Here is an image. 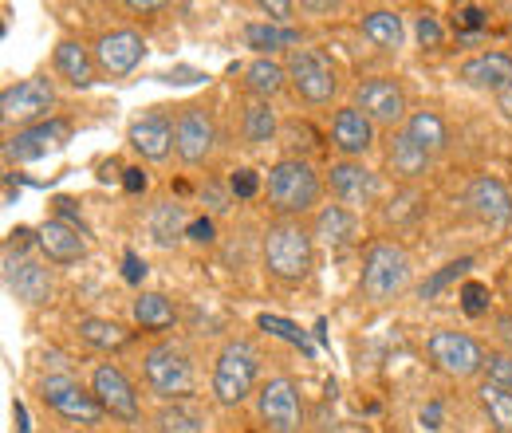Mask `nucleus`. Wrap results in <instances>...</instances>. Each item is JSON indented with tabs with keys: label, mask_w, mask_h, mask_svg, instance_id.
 <instances>
[{
	"label": "nucleus",
	"mask_w": 512,
	"mask_h": 433,
	"mask_svg": "<svg viewBox=\"0 0 512 433\" xmlns=\"http://www.w3.org/2000/svg\"><path fill=\"white\" fill-rule=\"evenodd\" d=\"M264 268L284 280V284H300L312 272V237L300 221H280L264 233Z\"/></svg>",
	"instance_id": "f257e3e1"
},
{
	"label": "nucleus",
	"mask_w": 512,
	"mask_h": 433,
	"mask_svg": "<svg viewBox=\"0 0 512 433\" xmlns=\"http://www.w3.org/2000/svg\"><path fill=\"white\" fill-rule=\"evenodd\" d=\"M256 374H260V355L253 351V343H245V339L225 343L217 355V367H213V398L221 406H241L253 394Z\"/></svg>",
	"instance_id": "f03ea898"
},
{
	"label": "nucleus",
	"mask_w": 512,
	"mask_h": 433,
	"mask_svg": "<svg viewBox=\"0 0 512 433\" xmlns=\"http://www.w3.org/2000/svg\"><path fill=\"white\" fill-rule=\"evenodd\" d=\"M410 284V256L390 241H375L363 252V296L371 304L394 300Z\"/></svg>",
	"instance_id": "7ed1b4c3"
},
{
	"label": "nucleus",
	"mask_w": 512,
	"mask_h": 433,
	"mask_svg": "<svg viewBox=\"0 0 512 433\" xmlns=\"http://www.w3.org/2000/svg\"><path fill=\"white\" fill-rule=\"evenodd\" d=\"M268 201L280 213H308L320 201V178L308 162L284 158L268 170Z\"/></svg>",
	"instance_id": "20e7f679"
},
{
	"label": "nucleus",
	"mask_w": 512,
	"mask_h": 433,
	"mask_svg": "<svg viewBox=\"0 0 512 433\" xmlns=\"http://www.w3.org/2000/svg\"><path fill=\"white\" fill-rule=\"evenodd\" d=\"M288 83L296 87V95L312 107L331 103L335 91H339V75H335V63L323 56L320 48H296L288 56Z\"/></svg>",
	"instance_id": "39448f33"
},
{
	"label": "nucleus",
	"mask_w": 512,
	"mask_h": 433,
	"mask_svg": "<svg viewBox=\"0 0 512 433\" xmlns=\"http://www.w3.org/2000/svg\"><path fill=\"white\" fill-rule=\"evenodd\" d=\"M256 414L268 426V433H300L304 426V406H300V390L292 378L276 374L260 386L256 394Z\"/></svg>",
	"instance_id": "423d86ee"
},
{
	"label": "nucleus",
	"mask_w": 512,
	"mask_h": 433,
	"mask_svg": "<svg viewBox=\"0 0 512 433\" xmlns=\"http://www.w3.org/2000/svg\"><path fill=\"white\" fill-rule=\"evenodd\" d=\"M142 374H146V382H150V390H154L158 398H182V394L193 390L190 359H186L182 347H174V343L150 347L146 359H142Z\"/></svg>",
	"instance_id": "0eeeda50"
},
{
	"label": "nucleus",
	"mask_w": 512,
	"mask_h": 433,
	"mask_svg": "<svg viewBox=\"0 0 512 433\" xmlns=\"http://www.w3.org/2000/svg\"><path fill=\"white\" fill-rule=\"evenodd\" d=\"M40 398L60 414L67 422H79V426H99L103 422V406H99V398L95 394H87L75 378H67V374H48L44 382H40Z\"/></svg>",
	"instance_id": "6e6552de"
},
{
	"label": "nucleus",
	"mask_w": 512,
	"mask_h": 433,
	"mask_svg": "<svg viewBox=\"0 0 512 433\" xmlns=\"http://www.w3.org/2000/svg\"><path fill=\"white\" fill-rule=\"evenodd\" d=\"M430 359L453 378H469V374L485 371V351L477 339L461 335V331H434L430 335Z\"/></svg>",
	"instance_id": "1a4fd4ad"
},
{
	"label": "nucleus",
	"mask_w": 512,
	"mask_h": 433,
	"mask_svg": "<svg viewBox=\"0 0 512 433\" xmlns=\"http://www.w3.org/2000/svg\"><path fill=\"white\" fill-rule=\"evenodd\" d=\"M91 394L99 398V406L111 414V418H119V422H138L142 418V410H138V394H134V386H130V378L115 363H99L95 374H91Z\"/></svg>",
	"instance_id": "9d476101"
},
{
	"label": "nucleus",
	"mask_w": 512,
	"mask_h": 433,
	"mask_svg": "<svg viewBox=\"0 0 512 433\" xmlns=\"http://www.w3.org/2000/svg\"><path fill=\"white\" fill-rule=\"evenodd\" d=\"M355 107L371 119V123L383 126H398L402 115H406V91L386 79V75H375V79H363L359 91H355Z\"/></svg>",
	"instance_id": "9b49d317"
},
{
	"label": "nucleus",
	"mask_w": 512,
	"mask_h": 433,
	"mask_svg": "<svg viewBox=\"0 0 512 433\" xmlns=\"http://www.w3.org/2000/svg\"><path fill=\"white\" fill-rule=\"evenodd\" d=\"M213 142H217V126L209 119V111L186 107V111L178 115V123H174V150L182 154V162H186V166L205 162L209 150H213Z\"/></svg>",
	"instance_id": "f8f14e48"
},
{
	"label": "nucleus",
	"mask_w": 512,
	"mask_h": 433,
	"mask_svg": "<svg viewBox=\"0 0 512 433\" xmlns=\"http://www.w3.org/2000/svg\"><path fill=\"white\" fill-rule=\"evenodd\" d=\"M146 56V44H142V36L138 32H130V28H115V32H103L99 36V44H95V63H99V71L103 75H130L138 63Z\"/></svg>",
	"instance_id": "ddd939ff"
},
{
	"label": "nucleus",
	"mask_w": 512,
	"mask_h": 433,
	"mask_svg": "<svg viewBox=\"0 0 512 433\" xmlns=\"http://www.w3.org/2000/svg\"><path fill=\"white\" fill-rule=\"evenodd\" d=\"M52 103H56V91H52L48 79H24V83H16L0 95V115L8 123H28V119L48 115Z\"/></svg>",
	"instance_id": "4468645a"
},
{
	"label": "nucleus",
	"mask_w": 512,
	"mask_h": 433,
	"mask_svg": "<svg viewBox=\"0 0 512 433\" xmlns=\"http://www.w3.org/2000/svg\"><path fill=\"white\" fill-rule=\"evenodd\" d=\"M67 134H71V126L64 119H48V123H36L28 130H20L16 138H8L4 154H8V162H36L48 150H60L67 142Z\"/></svg>",
	"instance_id": "2eb2a0df"
},
{
	"label": "nucleus",
	"mask_w": 512,
	"mask_h": 433,
	"mask_svg": "<svg viewBox=\"0 0 512 433\" xmlns=\"http://www.w3.org/2000/svg\"><path fill=\"white\" fill-rule=\"evenodd\" d=\"M327 182H331V193H335L343 205H351V209L371 205V201H375V193H379L375 174H371L363 162H351V158L335 162V166L327 170Z\"/></svg>",
	"instance_id": "dca6fc26"
},
{
	"label": "nucleus",
	"mask_w": 512,
	"mask_h": 433,
	"mask_svg": "<svg viewBox=\"0 0 512 433\" xmlns=\"http://www.w3.org/2000/svg\"><path fill=\"white\" fill-rule=\"evenodd\" d=\"M331 142H335V150L347 154V158L367 154V150L375 146V123H371L359 107H343V111H335V119H331Z\"/></svg>",
	"instance_id": "f3484780"
},
{
	"label": "nucleus",
	"mask_w": 512,
	"mask_h": 433,
	"mask_svg": "<svg viewBox=\"0 0 512 433\" xmlns=\"http://www.w3.org/2000/svg\"><path fill=\"white\" fill-rule=\"evenodd\" d=\"M461 79L477 91H493V95H505L512 87V56L505 52H485V56H473V60L461 63Z\"/></svg>",
	"instance_id": "a211bd4d"
},
{
	"label": "nucleus",
	"mask_w": 512,
	"mask_h": 433,
	"mask_svg": "<svg viewBox=\"0 0 512 433\" xmlns=\"http://www.w3.org/2000/svg\"><path fill=\"white\" fill-rule=\"evenodd\" d=\"M469 205H473V213H477L481 221H489V225H509L512 221V193L505 189L501 178H489V174L473 178V186H469Z\"/></svg>",
	"instance_id": "6ab92c4d"
},
{
	"label": "nucleus",
	"mask_w": 512,
	"mask_h": 433,
	"mask_svg": "<svg viewBox=\"0 0 512 433\" xmlns=\"http://www.w3.org/2000/svg\"><path fill=\"white\" fill-rule=\"evenodd\" d=\"M130 146H134L142 158L162 162V158H170V150H174V126L166 123L162 115H146V119H138V123L130 126Z\"/></svg>",
	"instance_id": "aec40b11"
},
{
	"label": "nucleus",
	"mask_w": 512,
	"mask_h": 433,
	"mask_svg": "<svg viewBox=\"0 0 512 433\" xmlns=\"http://www.w3.org/2000/svg\"><path fill=\"white\" fill-rule=\"evenodd\" d=\"M36 245L44 248V256H48L52 264H75V260H83V252H87L83 233L64 225V221H48V225L36 233Z\"/></svg>",
	"instance_id": "412c9836"
},
{
	"label": "nucleus",
	"mask_w": 512,
	"mask_h": 433,
	"mask_svg": "<svg viewBox=\"0 0 512 433\" xmlns=\"http://www.w3.org/2000/svg\"><path fill=\"white\" fill-rule=\"evenodd\" d=\"M386 162H390V170H394L398 178H406V182H414V178H422V174L430 170V154H426L406 130H394V134H390Z\"/></svg>",
	"instance_id": "4be33fe9"
},
{
	"label": "nucleus",
	"mask_w": 512,
	"mask_h": 433,
	"mask_svg": "<svg viewBox=\"0 0 512 433\" xmlns=\"http://www.w3.org/2000/svg\"><path fill=\"white\" fill-rule=\"evenodd\" d=\"M95 67H99L95 56H91L79 40H60V44H56V71L64 75L71 87H79V91L91 87V83H95Z\"/></svg>",
	"instance_id": "5701e85b"
},
{
	"label": "nucleus",
	"mask_w": 512,
	"mask_h": 433,
	"mask_svg": "<svg viewBox=\"0 0 512 433\" xmlns=\"http://www.w3.org/2000/svg\"><path fill=\"white\" fill-rule=\"evenodd\" d=\"M8 288L24 304H44L52 296V272L44 264H36V260H24L20 268H8Z\"/></svg>",
	"instance_id": "b1692460"
},
{
	"label": "nucleus",
	"mask_w": 512,
	"mask_h": 433,
	"mask_svg": "<svg viewBox=\"0 0 512 433\" xmlns=\"http://www.w3.org/2000/svg\"><path fill=\"white\" fill-rule=\"evenodd\" d=\"M316 237L327 248H347L355 241V217L343 205H323L316 213Z\"/></svg>",
	"instance_id": "393cba45"
},
{
	"label": "nucleus",
	"mask_w": 512,
	"mask_h": 433,
	"mask_svg": "<svg viewBox=\"0 0 512 433\" xmlns=\"http://www.w3.org/2000/svg\"><path fill=\"white\" fill-rule=\"evenodd\" d=\"M406 134H410L430 158H434L438 150H446V142H449V126L438 111H414V115L406 119Z\"/></svg>",
	"instance_id": "a878e982"
},
{
	"label": "nucleus",
	"mask_w": 512,
	"mask_h": 433,
	"mask_svg": "<svg viewBox=\"0 0 512 433\" xmlns=\"http://www.w3.org/2000/svg\"><path fill=\"white\" fill-rule=\"evenodd\" d=\"M245 83H249V91H253L256 99H272V95H280L284 91V83H288V67H280L276 60H268V56H260L245 67Z\"/></svg>",
	"instance_id": "bb28decb"
},
{
	"label": "nucleus",
	"mask_w": 512,
	"mask_h": 433,
	"mask_svg": "<svg viewBox=\"0 0 512 433\" xmlns=\"http://www.w3.org/2000/svg\"><path fill=\"white\" fill-rule=\"evenodd\" d=\"M182 233H190V225H186V209H182L178 201H162V205H154V213H150V237H154L158 245H174Z\"/></svg>",
	"instance_id": "cd10ccee"
},
{
	"label": "nucleus",
	"mask_w": 512,
	"mask_h": 433,
	"mask_svg": "<svg viewBox=\"0 0 512 433\" xmlns=\"http://www.w3.org/2000/svg\"><path fill=\"white\" fill-rule=\"evenodd\" d=\"M134 323L142 331H170L174 327V304L158 292H142L134 300Z\"/></svg>",
	"instance_id": "c85d7f7f"
},
{
	"label": "nucleus",
	"mask_w": 512,
	"mask_h": 433,
	"mask_svg": "<svg viewBox=\"0 0 512 433\" xmlns=\"http://www.w3.org/2000/svg\"><path fill=\"white\" fill-rule=\"evenodd\" d=\"M79 339L91 343V347H99V351H119L130 335H127V327L115 323V319H95V315H87V319H79Z\"/></svg>",
	"instance_id": "c756f323"
},
{
	"label": "nucleus",
	"mask_w": 512,
	"mask_h": 433,
	"mask_svg": "<svg viewBox=\"0 0 512 433\" xmlns=\"http://www.w3.org/2000/svg\"><path fill=\"white\" fill-rule=\"evenodd\" d=\"M363 36L375 44V48H398L402 44V20L398 12L390 8H375L363 16Z\"/></svg>",
	"instance_id": "7c9ffc66"
},
{
	"label": "nucleus",
	"mask_w": 512,
	"mask_h": 433,
	"mask_svg": "<svg viewBox=\"0 0 512 433\" xmlns=\"http://www.w3.org/2000/svg\"><path fill=\"white\" fill-rule=\"evenodd\" d=\"M477 398H481L489 422H493L501 433H512V390H501V386L485 382V386L477 390Z\"/></svg>",
	"instance_id": "2f4dec72"
},
{
	"label": "nucleus",
	"mask_w": 512,
	"mask_h": 433,
	"mask_svg": "<svg viewBox=\"0 0 512 433\" xmlns=\"http://www.w3.org/2000/svg\"><path fill=\"white\" fill-rule=\"evenodd\" d=\"M245 44L256 52H276V48H292L300 44V32L292 28H276V24H249L245 28Z\"/></svg>",
	"instance_id": "473e14b6"
},
{
	"label": "nucleus",
	"mask_w": 512,
	"mask_h": 433,
	"mask_svg": "<svg viewBox=\"0 0 512 433\" xmlns=\"http://www.w3.org/2000/svg\"><path fill=\"white\" fill-rule=\"evenodd\" d=\"M272 134H276V115H272V107L264 103V99H253L249 107H245V138L260 146V142H272Z\"/></svg>",
	"instance_id": "72a5a7b5"
},
{
	"label": "nucleus",
	"mask_w": 512,
	"mask_h": 433,
	"mask_svg": "<svg viewBox=\"0 0 512 433\" xmlns=\"http://www.w3.org/2000/svg\"><path fill=\"white\" fill-rule=\"evenodd\" d=\"M158 433H205V422L186 406H166L158 414Z\"/></svg>",
	"instance_id": "f704fd0d"
},
{
	"label": "nucleus",
	"mask_w": 512,
	"mask_h": 433,
	"mask_svg": "<svg viewBox=\"0 0 512 433\" xmlns=\"http://www.w3.org/2000/svg\"><path fill=\"white\" fill-rule=\"evenodd\" d=\"M469 264H473V260H453V264H446L442 272H434V276H430V280H426V284L418 288V296H422V300H434V296H438V292L446 288L449 280H457V276H461V272H465Z\"/></svg>",
	"instance_id": "c9c22d12"
},
{
	"label": "nucleus",
	"mask_w": 512,
	"mask_h": 433,
	"mask_svg": "<svg viewBox=\"0 0 512 433\" xmlns=\"http://www.w3.org/2000/svg\"><path fill=\"white\" fill-rule=\"evenodd\" d=\"M485 382H493V386H501V390H512V355L505 351H493V355H485Z\"/></svg>",
	"instance_id": "e433bc0d"
},
{
	"label": "nucleus",
	"mask_w": 512,
	"mask_h": 433,
	"mask_svg": "<svg viewBox=\"0 0 512 433\" xmlns=\"http://www.w3.org/2000/svg\"><path fill=\"white\" fill-rule=\"evenodd\" d=\"M461 308L469 311V315H481V311L489 308V288H485L481 280H469V284L461 288Z\"/></svg>",
	"instance_id": "4c0bfd02"
},
{
	"label": "nucleus",
	"mask_w": 512,
	"mask_h": 433,
	"mask_svg": "<svg viewBox=\"0 0 512 433\" xmlns=\"http://www.w3.org/2000/svg\"><path fill=\"white\" fill-rule=\"evenodd\" d=\"M260 327H264V331H276L280 339H288V343H296V347H304V331H296L292 323H284V319H276V315H260Z\"/></svg>",
	"instance_id": "58836bf2"
},
{
	"label": "nucleus",
	"mask_w": 512,
	"mask_h": 433,
	"mask_svg": "<svg viewBox=\"0 0 512 433\" xmlns=\"http://www.w3.org/2000/svg\"><path fill=\"white\" fill-rule=\"evenodd\" d=\"M229 189H233V197H256V189H260L256 170H237L233 182H229Z\"/></svg>",
	"instance_id": "ea45409f"
},
{
	"label": "nucleus",
	"mask_w": 512,
	"mask_h": 433,
	"mask_svg": "<svg viewBox=\"0 0 512 433\" xmlns=\"http://www.w3.org/2000/svg\"><path fill=\"white\" fill-rule=\"evenodd\" d=\"M418 40H422V48H438L442 44V24L434 16H418Z\"/></svg>",
	"instance_id": "a19ab883"
},
{
	"label": "nucleus",
	"mask_w": 512,
	"mask_h": 433,
	"mask_svg": "<svg viewBox=\"0 0 512 433\" xmlns=\"http://www.w3.org/2000/svg\"><path fill=\"white\" fill-rule=\"evenodd\" d=\"M146 186H150V178H146V170H142V166L123 170V189H127V193H146Z\"/></svg>",
	"instance_id": "79ce46f5"
},
{
	"label": "nucleus",
	"mask_w": 512,
	"mask_h": 433,
	"mask_svg": "<svg viewBox=\"0 0 512 433\" xmlns=\"http://www.w3.org/2000/svg\"><path fill=\"white\" fill-rule=\"evenodd\" d=\"M190 241H197V245H209L213 241V221L209 217H197V221H190V233H186Z\"/></svg>",
	"instance_id": "37998d69"
},
{
	"label": "nucleus",
	"mask_w": 512,
	"mask_h": 433,
	"mask_svg": "<svg viewBox=\"0 0 512 433\" xmlns=\"http://www.w3.org/2000/svg\"><path fill=\"white\" fill-rule=\"evenodd\" d=\"M457 24L461 28H481L485 24V12L477 4H465V8H457Z\"/></svg>",
	"instance_id": "c03bdc74"
},
{
	"label": "nucleus",
	"mask_w": 512,
	"mask_h": 433,
	"mask_svg": "<svg viewBox=\"0 0 512 433\" xmlns=\"http://www.w3.org/2000/svg\"><path fill=\"white\" fill-rule=\"evenodd\" d=\"M123 264H127V272H123V276H127L130 284H138V280L146 276V260H138V252H127V256H123Z\"/></svg>",
	"instance_id": "a18cd8bd"
},
{
	"label": "nucleus",
	"mask_w": 512,
	"mask_h": 433,
	"mask_svg": "<svg viewBox=\"0 0 512 433\" xmlns=\"http://www.w3.org/2000/svg\"><path fill=\"white\" fill-rule=\"evenodd\" d=\"M260 12H268L272 20H284V16L292 12V4H280V0H264V4H260Z\"/></svg>",
	"instance_id": "49530a36"
},
{
	"label": "nucleus",
	"mask_w": 512,
	"mask_h": 433,
	"mask_svg": "<svg viewBox=\"0 0 512 433\" xmlns=\"http://www.w3.org/2000/svg\"><path fill=\"white\" fill-rule=\"evenodd\" d=\"M497 335H501V343L509 347V355H512V311H509V315H501V319H497Z\"/></svg>",
	"instance_id": "de8ad7c7"
},
{
	"label": "nucleus",
	"mask_w": 512,
	"mask_h": 433,
	"mask_svg": "<svg viewBox=\"0 0 512 433\" xmlns=\"http://www.w3.org/2000/svg\"><path fill=\"white\" fill-rule=\"evenodd\" d=\"M158 8H166L162 0H130V12H158Z\"/></svg>",
	"instance_id": "09e8293b"
},
{
	"label": "nucleus",
	"mask_w": 512,
	"mask_h": 433,
	"mask_svg": "<svg viewBox=\"0 0 512 433\" xmlns=\"http://www.w3.org/2000/svg\"><path fill=\"white\" fill-rule=\"evenodd\" d=\"M300 8H304V12H335V4H331V0H304Z\"/></svg>",
	"instance_id": "8fccbe9b"
},
{
	"label": "nucleus",
	"mask_w": 512,
	"mask_h": 433,
	"mask_svg": "<svg viewBox=\"0 0 512 433\" xmlns=\"http://www.w3.org/2000/svg\"><path fill=\"white\" fill-rule=\"evenodd\" d=\"M497 107H501V115L512 123V87L505 91V95H497Z\"/></svg>",
	"instance_id": "3c124183"
},
{
	"label": "nucleus",
	"mask_w": 512,
	"mask_h": 433,
	"mask_svg": "<svg viewBox=\"0 0 512 433\" xmlns=\"http://www.w3.org/2000/svg\"><path fill=\"white\" fill-rule=\"evenodd\" d=\"M438 418H442L438 406H426V410H422V422H430V430H438Z\"/></svg>",
	"instance_id": "603ef678"
}]
</instances>
